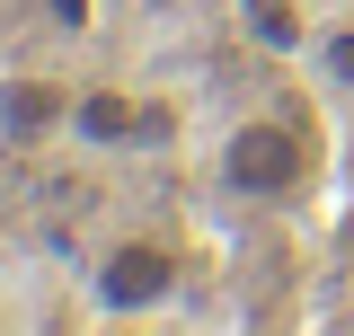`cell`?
<instances>
[{
	"mask_svg": "<svg viewBox=\"0 0 354 336\" xmlns=\"http://www.w3.org/2000/svg\"><path fill=\"white\" fill-rule=\"evenodd\" d=\"M213 186L230 204H301L310 186H319V133L310 115L292 106H257V115H239V124L213 142Z\"/></svg>",
	"mask_w": 354,
	"mask_h": 336,
	"instance_id": "6da1fadb",
	"label": "cell"
},
{
	"mask_svg": "<svg viewBox=\"0 0 354 336\" xmlns=\"http://www.w3.org/2000/svg\"><path fill=\"white\" fill-rule=\"evenodd\" d=\"M186 283V265L160 230H124V239H106L97 265H88V310L97 319H160Z\"/></svg>",
	"mask_w": 354,
	"mask_h": 336,
	"instance_id": "7a4b0ae2",
	"label": "cell"
},
{
	"mask_svg": "<svg viewBox=\"0 0 354 336\" xmlns=\"http://www.w3.org/2000/svg\"><path fill=\"white\" fill-rule=\"evenodd\" d=\"M142 124H151V106H142L124 80H88V88H71V124H62V133L88 142V151H124Z\"/></svg>",
	"mask_w": 354,
	"mask_h": 336,
	"instance_id": "3957f363",
	"label": "cell"
},
{
	"mask_svg": "<svg viewBox=\"0 0 354 336\" xmlns=\"http://www.w3.org/2000/svg\"><path fill=\"white\" fill-rule=\"evenodd\" d=\"M71 124V88L44 80V71H18V80H0V133L18 142V151H36L53 133Z\"/></svg>",
	"mask_w": 354,
	"mask_h": 336,
	"instance_id": "277c9868",
	"label": "cell"
},
{
	"mask_svg": "<svg viewBox=\"0 0 354 336\" xmlns=\"http://www.w3.org/2000/svg\"><path fill=\"white\" fill-rule=\"evenodd\" d=\"M239 36L274 53V62H310V44H319V9L310 0H239Z\"/></svg>",
	"mask_w": 354,
	"mask_h": 336,
	"instance_id": "5b68a950",
	"label": "cell"
},
{
	"mask_svg": "<svg viewBox=\"0 0 354 336\" xmlns=\"http://www.w3.org/2000/svg\"><path fill=\"white\" fill-rule=\"evenodd\" d=\"M310 71L328 88H346L354 97V9H337V18H319V44H310Z\"/></svg>",
	"mask_w": 354,
	"mask_h": 336,
	"instance_id": "8992f818",
	"label": "cell"
}]
</instances>
